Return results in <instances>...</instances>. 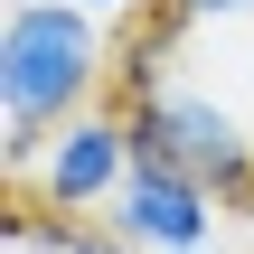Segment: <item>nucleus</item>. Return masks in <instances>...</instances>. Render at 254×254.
Wrapping results in <instances>:
<instances>
[{
  "label": "nucleus",
  "instance_id": "nucleus-1",
  "mask_svg": "<svg viewBox=\"0 0 254 254\" xmlns=\"http://www.w3.org/2000/svg\"><path fill=\"white\" fill-rule=\"evenodd\" d=\"M113 85V38L104 9L85 0H0V113L9 123H66L104 104Z\"/></svg>",
  "mask_w": 254,
  "mask_h": 254
},
{
  "label": "nucleus",
  "instance_id": "nucleus-2",
  "mask_svg": "<svg viewBox=\"0 0 254 254\" xmlns=\"http://www.w3.org/2000/svg\"><path fill=\"white\" fill-rule=\"evenodd\" d=\"M123 113H132V141H141V151L198 170L226 207H254V132H245V113H236L217 85L179 75V66L151 47V57H132V94H123Z\"/></svg>",
  "mask_w": 254,
  "mask_h": 254
},
{
  "label": "nucleus",
  "instance_id": "nucleus-3",
  "mask_svg": "<svg viewBox=\"0 0 254 254\" xmlns=\"http://www.w3.org/2000/svg\"><path fill=\"white\" fill-rule=\"evenodd\" d=\"M132 160H141L132 113H123V104H85V113H66V123L47 132V151H38V170H28V189H19V198L66 207V217H104V207H113V189L132 179Z\"/></svg>",
  "mask_w": 254,
  "mask_h": 254
},
{
  "label": "nucleus",
  "instance_id": "nucleus-4",
  "mask_svg": "<svg viewBox=\"0 0 254 254\" xmlns=\"http://www.w3.org/2000/svg\"><path fill=\"white\" fill-rule=\"evenodd\" d=\"M217 207H226V198H217L198 170H179V160L141 151V160H132V179L113 189L104 226H113V236H132L141 254H189V245H217Z\"/></svg>",
  "mask_w": 254,
  "mask_h": 254
},
{
  "label": "nucleus",
  "instance_id": "nucleus-5",
  "mask_svg": "<svg viewBox=\"0 0 254 254\" xmlns=\"http://www.w3.org/2000/svg\"><path fill=\"white\" fill-rule=\"evenodd\" d=\"M0 254H141L132 236L94 226V217H66V207H38V198H9V245Z\"/></svg>",
  "mask_w": 254,
  "mask_h": 254
},
{
  "label": "nucleus",
  "instance_id": "nucleus-6",
  "mask_svg": "<svg viewBox=\"0 0 254 254\" xmlns=\"http://www.w3.org/2000/svg\"><path fill=\"white\" fill-rule=\"evenodd\" d=\"M160 19L170 28H236V19H254V0H160Z\"/></svg>",
  "mask_w": 254,
  "mask_h": 254
},
{
  "label": "nucleus",
  "instance_id": "nucleus-7",
  "mask_svg": "<svg viewBox=\"0 0 254 254\" xmlns=\"http://www.w3.org/2000/svg\"><path fill=\"white\" fill-rule=\"evenodd\" d=\"M85 9H104V19H132V9H160V0H85Z\"/></svg>",
  "mask_w": 254,
  "mask_h": 254
},
{
  "label": "nucleus",
  "instance_id": "nucleus-8",
  "mask_svg": "<svg viewBox=\"0 0 254 254\" xmlns=\"http://www.w3.org/2000/svg\"><path fill=\"white\" fill-rule=\"evenodd\" d=\"M189 254H217V245H189Z\"/></svg>",
  "mask_w": 254,
  "mask_h": 254
}]
</instances>
